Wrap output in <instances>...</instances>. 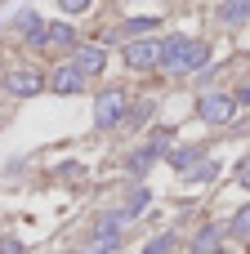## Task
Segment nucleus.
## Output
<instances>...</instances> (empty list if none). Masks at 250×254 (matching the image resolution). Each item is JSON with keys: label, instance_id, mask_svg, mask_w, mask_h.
Wrapping results in <instances>:
<instances>
[{"label": "nucleus", "instance_id": "18", "mask_svg": "<svg viewBox=\"0 0 250 254\" xmlns=\"http://www.w3.org/2000/svg\"><path fill=\"white\" fill-rule=\"evenodd\" d=\"M58 4H63V13H81V9H85L89 0H58Z\"/></svg>", "mask_w": 250, "mask_h": 254}, {"label": "nucleus", "instance_id": "2", "mask_svg": "<svg viewBox=\"0 0 250 254\" xmlns=\"http://www.w3.org/2000/svg\"><path fill=\"white\" fill-rule=\"evenodd\" d=\"M161 58H166V45H161V40H130V45H125V63H130L134 71L161 67Z\"/></svg>", "mask_w": 250, "mask_h": 254}, {"label": "nucleus", "instance_id": "6", "mask_svg": "<svg viewBox=\"0 0 250 254\" xmlns=\"http://www.w3.org/2000/svg\"><path fill=\"white\" fill-rule=\"evenodd\" d=\"M81 85H85V71H81L76 63H63V67L49 76V89H54V94H81Z\"/></svg>", "mask_w": 250, "mask_h": 254}, {"label": "nucleus", "instance_id": "4", "mask_svg": "<svg viewBox=\"0 0 250 254\" xmlns=\"http://www.w3.org/2000/svg\"><path fill=\"white\" fill-rule=\"evenodd\" d=\"M121 116H125V89H107V94H98V107H94L98 129H112Z\"/></svg>", "mask_w": 250, "mask_h": 254}, {"label": "nucleus", "instance_id": "3", "mask_svg": "<svg viewBox=\"0 0 250 254\" xmlns=\"http://www.w3.org/2000/svg\"><path fill=\"white\" fill-rule=\"evenodd\" d=\"M197 112H201V121H206V125H228V121H233V112H237V98H228V94H201Z\"/></svg>", "mask_w": 250, "mask_h": 254}, {"label": "nucleus", "instance_id": "9", "mask_svg": "<svg viewBox=\"0 0 250 254\" xmlns=\"http://www.w3.org/2000/svg\"><path fill=\"white\" fill-rule=\"evenodd\" d=\"M116 223H103L98 232H94V241H85V254H107V250H116Z\"/></svg>", "mask_w": 250, "mask_h": 254}, {"label": "nucleus", "instance_id": "13", "mask_svg": "<svg viewBox=\"0 0 250 254\" xmlns=\"http://www.w3.org/2000/svg\"><path fill=\"white\" fill-rule=\"evenodd\" d=\"M192 161H201V147H183V152H174V156H170V165H174V170H188Z\"/></svg>", "mask_w": 250, "mask_h": 254}, {"label": "nucleus", "instance_id": "19", "mask_svg": "<svg viewBox=\"0 0 250 254\" xmlns=\"http://www.w3.org/2000/svg\"><path fill=\"white\" fill-rule=\"evenodd\" d=\"M0 254H22V241H9V237H4V241H0Z\"/></svg>", "mask_w": 250, "mask_h": 254}, {"label": "nucleus", "instance_id": "11", "mask_svg": "<svg viewBox=\"0 0 250 254\" xmlns=\"http://www.w3.org/2000/svg\"><path fill=\"white\" fill-rule=\"evenodd\" d=\"M45 45H76V31L67 22H49L45 27Z\"/></svg>", "mask_w": 250, "mask_h": 254}, {"label": "nucleus", "instance_id": "14", "mask_svg": "<svg viewBox=\"0 0 250 254\" xmlns=\"http://www.w3.org/2000/svg\"><path fill=\"white\" fill-rule=\"evenodd\" d=\"M139 31H143V36L157 31V18H130V22H125V36H139Z\"/></svg>", "mask_w": 250, "mask_h": 254}, {"label": "nucleus", "instance_id": "12", "mask_svg": "<svg viewBox=\"0 0 250 254\" xmlns=\"http://www.w3.org/2000/svg\"><path fill=\"white\" fill-rule=\"evenodd\" d=\"M228 237H237V241H250V205H242V210L233 214V223H228Z\"/></svg>", "mask_w": 250, "mask_h": 254}, {"label": "nucleus", "instance_id": "10", "mask_svg": "<svg viewBox=\"0 0 250 254\" xmlns=\"http://www.w3.org/2000/svg\"><path fill=\"white\" fill-rule=\"evenodd\" d=\"M219 241H224V228H201L192 241V254H219Z\"/></svg>", "mask_w": 250, "mask_h": 254}, {"label": "nucleus", "instance_id": "16", "mask_svg": "<svg viewBox=\"0 0 250 254\" xmlns=\"http://www.w3.org/2000/svg\"><path fill=\"white\" fill-rule=\"evenodd\" d=\"M148 201H152V196H148V188H143V192H134V196H130V210H125V214H139Z\"/></svg>", "mask_w": 250, "mask_h": 254}, {"label": "nucleus", "instance_id": "8", "mask_svg": "<svg viewBox=\"0 0 250 254\" xmlns=\"http://www.w3.org/2000/svg\"><path fill=\"white\" fill-rule=\"evenodd\" d=\"M219 22H228V27L250 22V0H219Z\"/></svg>", "mask_w": 250, "mask_h": 254}, {"label": "nucleus", "instance_id": "17", "mask_svg": "<svg viewBox=\"0 0 250 254\" xmlns=\"http://www.w3.org/2000/svg\"><path fill=\"white\" fill-rule=\"evenodd\" d=\"M170 241H174V237L166 232V237H157V241H152V246H148V250H143V254H166V250H170Z\"/></svg>", "mask_w": 250, "mask_h": 254}, {"label": "nucleus", "instance_id": "15", "mask_svg": "<svg viewBox=\"0 0 250 254\" xmlns=\"http://www.w3.org/2000/svg\"><path fill=\"white\" fill-rule=\"evenodd\" d=\"M152 161H157V147H148V152H134V156H130V170H134V174H143Z\"/></svg>", "mask_w": 250, "mask_h": 254}, {"label": "nucleus", "instance_id": "1", "mask_svg": "<svg viewBox=\"0 0 250 254\" xmlns=\"http://www.w3.org/2000/svg\"><path fill=\"white\" fill-rule=\"evenodd\" d=\"M206 58H210L206 40H166L161 67H170V71H197V67H206Z\"/></svg>", "mask_w": 250, "mask_h": 254}, {"label": "nucleus", "instance_id": "5", "mask_svg": "<svg viewBox=\"0 0 250 254\" xmlns=\"http://www.w3.org/2000/svg\"><path fill=\"white\" fill-rule=\"evenodd\" d=\"M4 89H9L13 98H36V94L45 89V76H40V71H9V76H4Z\"/></svg>", "mask_w": 250, "mask_h": 254}, {"label": "nucleus", "instance_id": "20", "mask_svg": "<svg viewBox=\"0 0 250 254\" xmlns=\"http://www.w3.org/2000/svg\"><path fill=\"white\" fill-rule=\"evenodd\" d=\"M237 179H242V183H246V188H250V161H246V165H242V174H237Z\"/></svg>", "mask_w": 250, "mask_h": 254}, {"label": "nucleus", "instance_id": "7", "mask_svg": "<svg viewBox=\"0 0 250 254\" xmlns=\"http://www.w3.org/2000/svg\"><path fill=\"white\" fill-rule=\"evenodd\" d=\"M72 63H76L85 76H94V71H103V67H107V54H103L98 45H85V49H76V54H72Z\"/></svg>", "mask_w": 250, "mask_h": 254}]
</instances>
